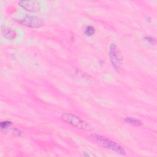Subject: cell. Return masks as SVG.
I'll return each mask as SVG.
<instances>
[{
	"label": "cell",
	"instance_id": "cell-1",
	"mask_svg": "<svg viewBox=\"0 0 157 157\" xmlns=\"http://www.w3.org/2000/svg\"><path fill=\"white\" fill-rule=\"evenodd\" d=\"M91 138L101 147L114 151L120 155H125L124 148L118 143L97 134H92Z\"/></svg>",
	"mask_w": 157,
	"mask_h": 157
},
{
	"label": "cell",
	"instance_id": "cell-2",
	"mask_svg": "<svg viewBox=\"0 0 157 157\" xmlns=\"http://www.w3.org/2000/svg\"><path fill=\"white\" fill-rule=\"evenodd\" d=\"M61 118L66 123L77 129L86 131L91 130V126L86 121L74 114L64 112L61 114Z\"/></svg>",
	"mask_w": 157,
	"mask_h": 157
},
{
	"label": "cell",
	"instance_id": "cell-3",
	"mask_svg": "<svg viewBox=\"0 0 157 157\" xmlns=\"http://www.w3.org/2000/svg\"><path fill=\"white\" fill-rule=\"evenodd\" d=\"M109 58L113 68L118 71L123 63V56L118 47L113 43L109 46Z\"/></svg>",
	"mask_w": 157,
	"mask_h": 157
},
{
	"label": "cell",
	"instance_id": "cell-4",
	"mask_svg": "<svg viewBox=\"0 0 157 157\" xmlns=\"http://www.w3.org/2000/svg\"><path fill=\"white\" fill-rule=\"evenodd\" d=\"M17 21L19 23L31 28H39L44 25L42 18L33 15H26L21 18L17 20Z\"/></svg>",
	"mask_w": 157,
	"mask_h": 157
},
{
	"label": "cell",
	"instance_id": "cell-5",
	"mask_svg": "<svg viewBox=\"0 0 157 157\" xmlns=\"http://www.w3.org/2000/svg\"><path fill=\"white\" fill-rule=\"evenodd\" d=\"M20 6L26 11L36 12L40 11V4L37 1H21L18 2Z\"/></svg>",
	"mask_w": 157,
	"mask_h": 157
},
{
	"label": "cell",
	"instance_id": "cell-6",
	"mask_svg": "<svg viewBox=\"0 0 157 157\" xmlns=\"http://www.w3.org/2000/svg\"><path fill=\"white\" fill-rule=\"evenodd\" d=\"M1 33L4 37L9 40L13 39L17 36V33L14 30L7 27H2Z\"/></svg>",
	"mask_w": 157,
	"mask_h": 157
},
{
	"label": "cell",
	"instance_id": "cell-7",
	"mask_svg": "<svg viewBox=\"0 0 157 157\" xmlns=\"http://www.w3.org/2000/svg\"><path fill=\"white\" fill-rule=\"evenodd\" d=\"M124 121L126 123H128L134 125V126H141L143 124V122L142 121H140L139 119H136L132 117H127L124 118Z\"/></svg>",
	"mask_w": 157,
	"mask_h": 157
},
{
	"label": "cell",
	"instance_id": "cell-8",
	"mask_svg": "<svg viewBox=\"0 0 157 157\" xmlns=\"http://www.w3.org/2000/svg\"><path fill=\"white\" fill-rule=\"evenodd\" d=\"M95 33V28L94 27H93L91 25H88L86 27L85 29V34H86V36H88V37H91L92 36H93Z\"/></svg>",
	"mask_w": 157,
	"mask_h": 157
},
{
	"label": "cell",
	"instance_id": "cell-9",
	"mask_svg": "<svg viewBox=\"0 0 157 157\" xmlns=\"http://www.w3.org/2000/svg\"><path fill=\"white\" fill-rule=\"evenodd\" d=\"M12 122L10 121H3L0 123V127L2 129H6L7 128H10L12 125Z\"/></svg>",
	"mask_w": 157,
	"mask_h": 157
},
{
	"label": "cell",
	"instance_id": "cell-10",
	"mask_svg": "<svg viewBox=\"0 0 157 157\" xmlns=\"http://www.w3.org/2000/svg\"><path fill=\"white\" fill-rule=\"evenodd\" d=\"M144 40L151 45H153L155 43V39L151 36H145L144 37Z\"/></svg>",
	"mask_w": 157,
	"mask_h": 157
},
{
	"label": "cell",
	"instance_id": "cell-11",
	"mask_svg": "<svg viewBox=\"0 0 157 157\" xmlns=\"http://www.w3.org/2000/svg\"><path fill=\"white\" fill-rule=\"evenodd\" d=\"M12 132L13 134H15V135H16V136H21L23 134V132L22 131H21L20 130H19V129H12Z\"/></svg>",
	"mask_w": 157,
	"mask_h": 157
}]
</instances>
